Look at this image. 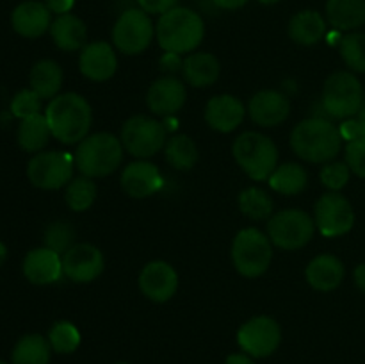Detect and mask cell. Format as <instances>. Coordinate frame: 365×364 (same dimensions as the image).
I'll use <instances>...</instances> for the list:
<instances>
[{
    "instance_id": "36",
    "label": "cell",
    "mask_w": 365,
    "mask_h": 364,
    "mask_svg": "<svg viewBox=\"0 0 365 364\" xmlns=\"http://www.w3.org/2000/svg\"><path fill=\"white\" fill-rule=\"evenodd\" d=\"M81 332L71 321H56L48 332V343L57 353H73L81 346Z\"/></svg>"
},
{
    "instance_id": "50",
    "label": "cell",
    "mask_w": 365,
    "mask_h": 364,
    "mask_svg": "<svg viewBox=\"0 0 365 364\" xmlns=\"http://www.w3.org/2000/svg\"><path fill=\"white\" fill-rule=\"evenodd\" d=\"M259 2L262 4V6H273V4H278L280 0H259Z\"/></svg>"
},
{
    "instance_id": "26",
    "label": "cell",
    "mask_w": 365,
    "mask_h": 364,
    "mask_svg": "<svg viewBox=\"0 0 365 364\" xmlns=\"http://www.w3.org/2000/svg\"><path fill=\"white\" fill-rule=\"evenodd\" d=\"M220 61L209 52H191L184 59L182 74L187 84L195 88H209L220 77Z\"/></svg>"
},
{
    "instance_id": "8",
    "label": "cell",
    "mask_w": 365,
    "mask_h": 364,
    "mask_svg": "<svg viewBox=\"0 0 365 364\" xmlns=\"http://www.w3.org/2000/svg\"><path fill=\"white\" fill-rule=\"evenodd\" d=\"M121 145L135 159H150L160 150H164L168 141V128L163 121L145 114L130 116L121 127Z\"/></svg>"
},
{
    "instance_id": "49",
    "label": "cell",
    "mask_w": 365,
    "mask_h": 364,
    "mask_svg": "<svg viewBox=\"0 0 365 364\" xmlns=\"http://www.w3.org/2000/svg\"><path fill=\"white\" fill-rule=\"evenodd\" d=\"M6 259H7V246L0 241V268H2V264L6 263Z\"/></svg>"
},
{
    "instance_id": "39",
    "label": "cell",
    "mask_w": 365,
    "mask_h": 364,
    "mask_svg": "<svg viewBox=\"0 0 365 364\" xmlns=\"http://www.w3.org/2000/svg\"><path fill=\"white\" fill-rule=\"evenodd\" d=\"M41 96L34 89H21L11 100V113L20 120L31 118L41 113Z\"/></svg>"
},
{
    "instance_id": "19",
    "label": "cell",
    "mask_w": 365,
    "mask_h": 364,
    "mask_svg": "<svg viewBox=\"0 0 365 364\" xmlns=\"http://www.w3.org/2000/svg\"><path fill=\"white\" fill-rule=\"evenodd\" d=\"M120 184L123 193H127L130 198H148L160 189L163 175L153 163L138 159L123 168Z\"/></svg>"
},
{
    "instance_id": "48",
    "label": "cell",
    "mask_w": 365,
    "mask_h": 364,
    "mask_svg": "<svg viewBox=\"0 0 365 364\" xmlns=\"http://www.w3.org/2000/svg\"><path fill=\"white\" fill-rule=\"evenodd\" d=\"M356 121H359L360 128H362V136L365 139V107H362V109L359 111V114H356Z\"/></svg>"
},
{
    "instance_id": "15",
    "label": "cell",
    "mask_w": 365,
    "mask_h": 364,
    "mask_svg": "<svg viewBox=\"0 0 365 364\" xmlns=\"http://www.w3.org/2000/svg\"><path fill=\"white\" fill-rule=\"evenodd\" d=\"M139 289L155 303H164L175 296L178 289V273L166 261H152L139 273Z\"/></svg>"
},
{
    "instance_id": "31",
    "label": "cell",
    "mask_w": 365,
    "mask_h": 364,
    "mask_svg": "<svg viewBox=\"0 0 365 364\" xmlns=\"http://www.w3.org/2000/svg\"><path fill=\"white\" fill-rule=\"evenodd\" d=\"M52 346L48 338H43L41 334H27L14 345L11 360L13 364H48Z\"/></svg>"
},
{
    "instance_id": "12",
    "label": "cell",
    "mask_w": 365,
    "mask_h": 364,
    "mask_svg": "<svg viewBox=\"0 0 365 364\" xmlns=\"http://www.w3.org/2000/svg\"><path fill=\"white\" fill-rule=\"evenodd\" d=\"M314 221L324 238H339L353 228L355 211L344 195L339 191H328L317 198L314 207Z\"/></svg>"
},
{
    "instance_id": "27",
    "label": "cell",
    "mask_w": 365,
    "mask_h": 364,
    "mask_svg": "<svg viewBox=\"0 0 365 364\" xmlns=\"http://www.w3.org/2000/svg\"><path fill=\"white\" fill-rule=\"evenodd\" d=\"M327 21L335 31H355L365 24V0H328Z\"/></svg>"
},
{
    "instance_id": "35",
    "label": "cell",
    "mask_w": 365,
    "mask_h": 364,
    "mask_svg": "<svg viewBox=\"0 0 365 364\" xmlns=\"http://www.w3.org/2000/svg\"><path fill=\"white\" fill-rule=\"evenodd\" d=\"M341 57L346 66L355 74H365V34L364 32H349L342 36L339 43Z\"/></svg>"
},
{
    "instance_id": "45",
    "label": "cell",
    "mask_w": 365,
    "mask_h": 364,
    "mask_svg": "<svg viewBox=\"0 0 365 364\" xmlns=\"http://www.w3.org/2000/svg\"><path fill=\"white\" fill-rule=\"evenodd\" d=\"M214 6L220 7V9L225 11H235V9H241L242 6L248 4V0H212Z\"/></svg>"
},
{
    "instance_id": "43",
    "label": "cell",
    "mask_w": 365,
    "mask_h": 364,
    "mask_svg": "<svg viewBox=\"0 0 365 364\" xmlns=\"http://www.w3.org/2000/svg\"><path fill=\"white\" fill-rule=\"evenodd\" d=\"M339 131H341V136L344 141H355V139H364L362 136V128H360L359 121H356V118H348V120H344V123L339 127Z\"/></svg>"
},
{
    "instance_id": "9",
    "label": "cell",
    "mask_w": 365,
    "mask_h": 364,
    "mask_svg": "<svg viewBox=\"0 0 365 364\" xmlns=\"http://www.w3.org/2000/svg\"><path fill=\"white\" fill-rule=\"evenodd\" d=\"M316 232V221L303 209L278 211L267 220V236L282 250H299L309 245Z\"/></svg>"
},
{
    "instance_id": "13",
    "label": "cell",
    "mask_w": 365,
    "mask_h": 364,
    "mask_svg": "<svg viewBox=\"0 0 365 364\" xmlns=\"http://www.w3.org/2000/svg\"><path fill=\"white\" fill-rule=\"evenodd\" d=\"M237 343L245 353L253 359L269 357L282 343V327L271 316H255L241 325Z\"/></svg>"
},
{
    "instance_id": "3",
    "label": "cell",
    "mask_w": 365,
    "mask_h": 364,
    "mask_svg": "<svg viewBox=\"0 0 365 364\" xmlns=\"http://www.w3.org/2000/svg\"><path fill=\"white\" fill-rule=\"evenodd\" d=\"M205 24L196 11L189 7H173L159 16L155 25V38L164 52L191 54L203 41Z\"/></svg>"
},
{
    "instance_id": "1",
    "label": "cell",
    "mask_w": 365,
    "mask_h": 364,
    "mask_svg": "<svg viewBox=\"0 0 365 364\" xmlns=\"http://www.w3.org/2000/svg\"><path fill=\"white\" fill-rule=\"evenodd\" d=\"M52 138L64 145H78L89 136L93 123V109L78 93H63L52 98L45 111Z\"/></svg>"
},
{
    "instance_id": "18",
    "label": "cell",
    "mask_w": 365,
    "mask_h": 364,
    "mask_svg": "<svg viewBox=\"0 0 365 364\" xmlns=\"http://www.w3.org/2000/svg\"><path fill=\"white\" fill-rule=\"evenodd\" d=\"M248 114L260 127H278L291 114V102L277 89H262L250 98Z\"/></svg>"
},
{
    "instance_id": "41",
    "label": "cell",
    "mask_w": 365,
    "mask_h": 364,
    "mask_svg": "<svg viewBox=\"0 0 365 364\" xmlns=\"http://www.w3.org/2000/svg\"><path fill=\"white\" fill-rule=\"evenodd\" d=\"M138 4L145 13L163 16L164 13L178 6V0H138Z\"/></svg>"
},
{
    "instance_id": "14",
    "label": "cell",
    "mask_w": 365,
    "mask_h": 364,
    "mask_svg": "<svg viewBox=\"0 0 365 364\" xmlns=\"http://www.w3.org/2000/svg\"><path fill=\"white\" fill-rule=\"evenodd\" d=\"M106 268V259L98 246L75 243L63 256V273L75 284H88L98 278Z\"/></svg>"
},
{
    "instance_id": "11",
    "label": "cell",
    "mask_w": 365,
    "mask_h": 364,
    "mask_svg": "<svg viewBox=\"0 0 365 364\" xmlns=\"http://www.w3.org/2000/svg\"><path fill=\"white\" fill-rule=\"evenodd\" d=\"M73 170L75 159L68 152H39L29 161L27 177L36 188L53 191L70 184Z\"/></svg>"
},
{
    "instance_id": "2",
    "label": "cell",
    "mask_w": 365,
    "mask_h": 364,
    "mask_svg": "<svg viewBox=\"0 0 365 364\" xmlns=\"http://www.w3.org/2000/svg\"><path fill=\"white\" fill-rule=\"evenodd\" d=\"M339 127L321 116H310L299 121L291 132V146L299 159L307 163H330L342 148Z\"/></svg>"
},
{
    "instance_id": "23",
    "label": "cell",
    "mask_w": 365,
    "mask_h": 364,
    "mask_svg": "<svg viewBox=\"0 0 365 364\" xmlns=\"http://www.w3.org/2000/svg\"><path fill=\"white\" fill-rule=\"evenodd\" d=\"M346 275L344 263L334 253H319L305 268V278L316 291H334L342 284Z\"/></svg>"
},
{
    "instance_id": "44",
    "label": "cell",
    "mask_w": 365,
    "mask_h": 364,
    "mask_svg": "<svg viewBox=\"0 0 365 364\" xmlns=\"http://www.w3.org/2000/svg\"><path fill=\"white\" fill-rule=\"evenodd\" d=\"M75 0H45V6L48 7L50 13L53 14H66L73 9Z\"/></svg>"
},
{
    "instance_id": "17",
    "label": "cell",
    "mask_w": 365,
    "mask_h": 364,
    "mask_svg": "<svg viewBox=\"0 0 365 364\" xmlns=\"http://www.w3.org/2000/svg\"><path fill=\"white\" fill-rule=\"evenodd\" d=\"M78 70L93 82H106L118 70L116 50L107 41L88 43L78 56Z\"/></svg>"
},
{
    "instance_id": "10",
    "label": "cell",
    "mask_w": 365,
    "mask_h": 364,
    "mask_svg": "<svg viewBox=\"0 0 365 364\" xmlns=\"http://www.w3.org/2000/svg\"><path fill=\"white\" fill-rule=\"evenodd\" d=\"M155 25L141 7H130L118 16L113 27V45L125 56H138L152 45Z\"/></svg>"
},
{
    "instance_id": "16",
    "label": "cell",
    "mask_w": 365,
    "mask_h": 364,
    "mask_svg": "<svg viewBox=\"0 0 365 364\" xmlns=\"http://www.w3.org/2000/svg\"><path fill=\"white\" fill-rule=\"evenodd\" d=\"M187 89L180 79L164 75L152 82L146 91V106L155 116H173L184 107Z\"/></svg>"
},
{
    "instance_id": "34",
    "label": "cell",
    "mask_w": 365,
    "mask_h": 364,
    "mask_svg": "<svg viewBox=\"0 0 365 364\" xmlns=\"http://www.w3.org/2000/svg\"><path fill=\"white\" fill-rule=\"evenodd\" d=\"M96 195H98V189H96V184L93 182V178L82 175V177L73 178L66 186L64 200H66V206L71 211H75V213H84V211H88L95 203Z\"/></svg>"
},
{
    "instance_id": "33",
    "label": "cell",
    "mask_w": 365,
    "mask_h": 364,
    "mask_svg": "<svg viewBox=\"0 0 365 364\" xmlns=\"http://www.w3.org/2000/svg\"><path fill=\"white\" fill-rule=\"evenodd\" d=\"M239 209L246 218L253 221L269 220L273 216V200L264 189L248 188L239 195Z\"/></svg>"
},
{
    "instance_id": "20",
    "label": "cell",
    "mask_w": 365,
    "mask_h": 364,
    "mask_svg": "<svg viewBox=\"0 0 365 364\" xmlns=\"http://www.w3.org/2000/svg\"><path fill=\"white\" fill-rule=\"evenodd\" d=\"M246 113H248V109L237 96L225 93V95L212 96L207 102L203 118L210 128L228 134L242 123Z\"/></svg>"
},
{
    "instance_id": "47",
    "label": "cell",
    "mask_w": 365,
    "mask_h": 364,
    "mask_svg": "<svg viewBox=\"0 0 365 364\" xmlns=\"http://www.w3.org/2000/svg\"><path fill=\"white\" fill-rule=\"evenodd\" d=\"M353 280H355L356 288L362 293H365V263L359 264V266L355 268V271H353Z\"/></svg>"
},
{
    "instance_id": "4",
    "label": "cell",
    "mask_w": 365,
    "mask_h": 364,
    "mask_svg": "<svg viewBox=\"0 0 365 364\" xmlns=\"http://www.w3.org/2000/svg\"><path fill=\"white\" fill-rule=\"evenodd\" d=\"M121 139L110 132H96L82 139L75 152V168L84 177L100 178L114 173L123 163Z\"/></svg>"
},
{
    "instance_id": "52",
    "label": "cell",
    "mask_w": 365,
    "mask_h": 364,
    "mask_svg": "<svg viewBox=\"0 0 365 364\" xmlns=\"http://www.w3.org/2000/svg\"><path fill=\"white\" fill-rule=\"evenodd\" d=\"M116 364H127V363H116Z\"/></svg>"
},
{
    "instance_id": "28",
    "label": "cell",
    "mask_w": 365,
    "mask_h": 364,
    "mask_svg": "<svg viewBox=\"0 0 365 364\" xmlns=\"http://www.w3.org/2000/svg\"><path fill=\"white\" fill-rule=\"evenodd\" d=\"M63 68L52 59L38 61L29 75L31 89H34L43 100H52L59 95L61 88H63Z\"/></svg>"
},
{
    "instance_id": "37",
    "label": "cell",
    "mask_w": 365,
    "mask_h": 364,
    "mask_svg": "<svg viewBox=\"0 0 365 364\" xmlns=\"http://www.w3.org/2000/svg\"><path fill=\"white\" fill-rule=\"evenodd\" d=\"M75 228L66 221H53L45 231V246L64 256L75 245Z\"/></svg>"
},
{
    "instance_id": "6",
    "label": "cell",
    "mask_w": 365,
    "mask_h": 364,
    "mask_svg": "<svg viewBox=\"0 0 365 364\" xmlns=\"http://www.w3.org/2000/svg\"><path fill=\"white\" fill-rule=\"evenodd\" d=\"M273 261V243L269 236L255 227L242 228L232 241V263L239 275L255 278L266 273Z\"/></svg>"
},
{
    "instance_id": "24",
    "label": "cell",
    "mask_w": 365,
    "mask_h": 364,
    "mask_svg": "<svg viewBox=\"0 0 365 364\" xmlns=\"http://www.w3.org/2000/svg\"><path fill=\"white\" fill-rule=\"evenodd\" d=\"M50 36L57 49L64 50V52L82 50L88 45V27L81 18L71 13L59 14L56 20H52Z\"/></svg>"
},
{
    "instance_id": "21",
    "label": "cell",
    "mask_w": 365,
    "mask_h": 364,
    "mask_svg": "<svg viewBox=\"0 0 365 364\" xmlns=\"http://www.w3.org/2000/svg\"><path fill=\"white\" fill-rule=\"evenodd\" d=\"M11 25H13L14 32L20 34L21 38L36 39L45 34L46 31H50L52 13L45 6V2L25 0L14 7L13 14H11Z\"/></svg>"
},
{
    "instance_id": "42",
    "label": "cell",
    "mask_w": 365,
    "mask_h": 364,
    "mask_svg": "<svg viewBox=\"0 0 365 364\" xmlns=\"http://www.w3.org/2000/svg\"><path fill=\"white\" fill-rule=\"evenodd\" d=\"M159 68L166 75H173L175 77V74L182 71V68H184V59H182L180 54L164 52L159 59Z\"/></svg>"
},
{
    "instance_id": "7",
    "label": "cell",
    "mask_w": 365,
    "mask_h": 364,
    "mask_svg": "<svg viewBox=\"0 0 365 364\" xmlns=\"http://www.w3.org/2000/svg\"><path fill=\"white\" fill-rule=\"evenodd\" d=\"M364 89L353 71H335L324 81L321 93V106L328 116L337 120L359 114L362 109Z\"/></svg>"
},
{
    "instance_id": "30",
    "label": "cell",
    "mask_w": 365,
    "mask_h": 364,
    "mask_svg": "<svg viewBox=\"0 0 365 364\" xmlns=\"http://www.w3.org/2000/svg\"><path fill=\"white\" fill-rule=\"evenodd\" d=\"M269 188L280 195H299L309 186V173L305 168L298 163H284L278 164L277 170L271 173Z\"/></svg>"
},
{
    "instance_id": "51",
    "label": "cell",
    "mask_w": 365,
    "mask_h": 364,
    "mask_svg": "<svg viewBox=\"0 0 365 364\" xmlns=\"http://www.w3.org/2000/svg\"><path fill=\"white\" fill-rule=\"evenodd\" d=\"M0 364H7V363H4V360H0Z\"/></svg>"
},
{
    "instance_id": "46",
    "label": "cell",
    "mask_w": 365,
    "mask_h": 364,
    "mask_svg": "<svg viewBox=\"0 0 365 364\" xmlns=\"http://www.w3.org/2000/svg\"><path fill=\"white\" fill-rule=\"evenodd\" d=\"M225 364H255L253 357H250L248 353L239 352V353H232V355L227 357Z\"/></svg>"
},
{
    "instance_id": "22",
    "label": "cell",
    "mask_w": 365,
    "mask_h": 364,
    "mask_svg": "<svg viewBox=\"0 0 365 364\" xmlns=\"http://www.w3.org/2000/svg\"><path fill=\"white\" fill-rule=\"evenodd\" d=\"M24 275L36 285H48L63 277V256L46 246L31 250L24 259Z\"/></svg>"
},
{
    "instance_id": "29",
    "label": "cell",
    "mask_w": 365,
    "mask_h": 364,
    "mask_svg": "<svg viewBox=\"0 0 365 364\" xmlns=\"http://www.w3.org/2000/svg\"><path fill=\"white\" fill-rule=\"evenodd\" d=\"M50 138H52V131H50L45 113L34 114V116L25 118V120L20 121L16 139L20 148L25 150V152H41L48 145Z\"/></svg>"
},
{
    "instance_id": "25",
    "label": "cell",
    "mask_w": 365,
    "mask_h": 364,
    "mask_svg": "<svg viewBox=\"0 0 365 364\" xmlns=\"http://www.w3.org/2000/svg\"><path fill=\"white\" fill-rule=\"evenodd\" d=\"M327 24V18L317 11H299L289 21V38L298 45L312 46L328 34Z\"/></svg>"
},
{
    "instance_id": "40",
    "label": "cell",
    "mask_w": 365,
    "mask_h": 364,
    "mask_svg": "<svg viewBox=\"0 0 365 364\" xmlns=\"http://www.w3.org/2000/svg\"><path fill=\"white\" fill-rule=\"evenodd\" d=\"M344 156L351 173L365 178V139L349 141L344 148Z\"/></svg>"
},
{
    "instance_id": "5",
    "label": "cell",
    "mask_w": 365,
    "mask_h": 364,
    "mask_svg": "<svg viewBox=\"0 0 365 364\" xmlns=\"http://www.w3.org/2000/svg\"><path fill=\"white\" fill-rule=\"evenodd\" d=\"M235 163L252 181H267L278 166V148L267 136L246 131L232 145Z\"/></svg>"
},
{
    "instance_id": "32",
    "label": "cell",
    "mask_w": 365,
    "mask_h": 364,
    "mask_svg": "<svg viewBox=\"0 0 365 364\" xmlns=\"http://www.w3.org/2000/svg\"><path fill=\"white\" fill-rule=\"evenodd\" d=\"M164 156H166L168 164L171 168L180 171L192 170L200 159L198 146L187 134L171 136L164 146Z\"/></svg>"
},
{
    "instance_id": "38",
    "label": "cell",
    "mask_w": 365,
    "mask_h": 364,
    "mask_svg": "<svg viewBox=\"0 0 365 364\" xmlns=\"http://www.w3.org/2000/svg\"><path fill=\"white\" fill-rule=\"evenodd\" d=\"M349 177H351V170L346 164V161H330V163H324V166L319 171L321 182L330 191H341L349 182Z\"/></svg>"
}]
</instances>
